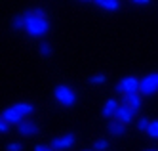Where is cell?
I'll return each mask as SVG.
<instances>
[{"label":"cell","instance_id":"6da1fadb","mask_svg":"<svg viewBox=\"0 0 158 151\" xmlns=\"http://www.w3.org/2000/svg\"><path fill=\"white\" fill-rule=\"evenodd\" d=\"M25 21H23V29L31 34V37H44V34L48 33L50 29V23L46 19V16H36V14H32V11H27V14L23 16Z\"/></svg>","mask_w":158,"mask_h":151},{"label":"cell","instance_id":"7a4b0ae2","mask_svg":"<svg viewBox=\"0 0 158 151\" xmlns=\"http://www.w3.org/2000/svg\"><path fill=\"white\" fill-rule=\"evenodd\" d=\"M53 96H55V100L59 101V105H63V107H73L76 103L74 90L71 86H67V84H57V86H55L53 88Z\"/></svg>","mask_w":158,"mask_h":151},{"label":"cell","instance_id":"3957f363","mask_svg":"<svg viewBox=\"0 0 158 151\" xmlns=\"http://www.w3.org/2000/svg\"><path fill=\"white\" fill-rule=\"evenodd\" d=\"M116 92H120V94H124V96L141 94V78H135V77L122 78L120 82L116 84Z\"/></svg>","mask_w":158,"mask_h":151},{"label":"cell","instance_id":"277c9868","mask_svg":"<svg viewBox=\"0 0 158 151\" xmlns=\"http://www.w3.org/2000/svg\"><path fill=\"white\" fill-rule=\"evenodd\" d=\"M158 92V73H149L141 78V96H152Z\"/></svg>","mask_w":158,"mask_h":151},{"label":"cell","instance_id":"5b68a950","mask_svg":"<svg viewBox=\"0 0 158 151\" xmlns=\"http://www.w3.org/2000/svg\"><path fill=\"white\" fill-rule=\"evenodd\" d=\"M76 142V136L74 134H65V136H59V138H53L52 140V149L53 151H63V149H69L73 147Z\"/></svg>","mask_w":158,"mask_h":151},{"label":"cell","instance_id":"8992f818","mask_svg":"<svg viewBox=\"0 0 158 151\" xmlns=\"http://www.w3.org/2000/svg\"><path fill=\"white\" fill-rule=\"evenodd\" d=\"M133 115H135V111L128 105V103H120V107H118V111H116V121H120L122 124H128V122H131L133 121Z\"/></svg>","mask_w":158,"mask_h":151},{"label":"cell","instance_id":"52a82bcc","mask_svg":"<svg viewBox=\"0 0 158 151\" xmlns=\"http://www.w3.org/2000/svg\"><path fill=\"white\" fill-rule=\"evenodd\" d=\"M2 121H6L8 124H21V122H23L25 121V117H23V115H19L14 107H8V109H4L2 111Z\"/></svg>","mask_w":158,"mask_h":151},{"label":"cell","instance_id":"ba28073f","mask_svg":"<svg viewBox=\"0 0 158 151\" xmlns=\"http://www.w3.org/2000/svg\"><path fill=\"white\" fill-rule=\"evenodd\" d=\"M118 107H120V103H118L114 98L107 100V103L103 105V117H105V119H112V117H116Z\"/></svg>","mask_w":158,"mask_h":151},{"label":"cell","instance_id":"9c48e42d","mask_svg":"<svg viewBox=\"0 0 158 151\" xmlns=\"http://www.w3.org/2000/svg\"><path fill=\"white\" fill-rule=\"evenodd\" d=\"M17 130H19V134H21V136H27V138H29V136H35L38 128H36V124L32 122V121H27V119H25L23 122L17 126Z\"/></svg>","mask_w":158,"mask_h":151},{"label":"cell","instance_id":"30bf717a","mask_svg":"<svg viewBox=\"0 0 158 151\" xmlns=\"http://www.w3.org/2000/svg\"><path fill=\"white\" fill-rule=\"evenodd\" d=\"M94 4L101 10H107V11H118L120 10V2H116V0H95Z\"/></svg>","mask_w":158,"mask_h":151},{"label":"cell","instance_id":"8fae6325","mask_svg":"<svg viewBox=\"0 0 158 151\" xmlns=\"http://www.w3.org/2000/svg\"><path fill=\"white\" fill-rule=\"evenodd\" d=\"M14 109L19 115H23V117H29V115H32V111H35V105H32V103H27V101H19V103L14 105Z\"/></svg>","mask_w":158,"mask_h":151},{"label":"cell","instance_id":"7c38bea8","mask_svg":"<svg viewBox=\"0 0 158 151\" xmlns=\"http://www.w3.org/2000/svg\"><path fill=\"white\" fill-rule=\"evenodd\" d=\"M124 103L133 109V111H139L141 109V94H133V96H124Z\"/></svg>","mask_w":158,"mask_h":151},{"label":"cell","instance_id":"4fadbf2b","mask_svg":"<svg viewBox=\"0 0 158 151\" xmlns=\"http://www.w3.org/2000/svg\"><path fill=\"white\" fill-rule=\"evenodd\" d=\"M109 132L112 134V136H122L124 134V124L120 122V121H110L109 122Z\"/></svg>","mask_w":158,"mask_h":151},{"label":"cell","instance_id":"5bb4252c","mask_svg":"<svg viewBox=\"0 0 158 151\" xmlns=\"http://www.w3.org/2000/svg\"><path fill=\"white\" fill-rule=\"evenodd\" d=\"M147 134H149L151 138H158V121H151V124H149V130H147Z\"/></svg>","mask_w":158,"mask_h":151},{"label":"cell","instance_id":"9a60e30c","mask_svg":"<svg viewBox=\"0 0 158 151\" xmlns=\"http://www.w3.org/2000/svg\"><path fill=\"white\" fill-rule=\"evenodd\" d=\"M149 124H151V121H149V119L141 117V119L137 121V128H139L141 132H147V130H149Z\"/></svg>","mask_w":158,"mask_h":151},{"label":"cell","instance_id":"2e32d148","mask_svg":"<svg viewBox=\"0 0 158 151\" xmlns=\"http://www.w3.org/2000/svg\"><path fill=\"white\" fill-rule=\"evenodd\" d=\"M94 147H95L97 151H105V149L109 147V142L105 140V138H101V140H95V144H94Z\"/></svg>","mask_w":158,"mask_h":151},{"label":"cell","instance_id":"e0dca14e","mask_svg":"<svg viewBox=\"0 0 158 151\" xmlns=\"http://www.w3.org/2000/svg\"><path fill=\"white\" fill-rule=\"evenodd\" d=\"M40 52H42V56H50V54H52V46H50L46 40H42V42H40Z\"/></svg>","mask_w":158,"mask_h":151},{"label":"cell","instance_id":"ac0fdd59","mask_svg":"<svg viewBox=\"0 0 158 151\" xmlns=\"http://www.w3.org/2000/svg\"><path fill=\"white\" fill-rule=\"evenodd\" d=\"M89 80H92V82H95V84H101V82H105V80H107V77H105V75H95V77H92Z\"/></svg>","mask_w":158,"mask_h":151},{"label":"cell","instance_id":"d6986e66","mask_svg":"<svg viewBox=\"0 0 158 151\" xmlns=\"http://www.w3.org/2000/svg\"><path fill=\"white\" fill-rule=\"evenodd\" d=\"M0 132H2V134L10 132V124H8L6 121H2V122H0Z\"/></svg>","mask_w":158,"mask_h":151},{"label":"cell","instance_id":"ffe728a7","mask_svg":"<svg viewBox=\"0 0 158 151\" xmlns=\"http://www.w3.org/2000/svg\"><path fill=\"white\" fill-rule=\"evenodd\" d=\"M8 151H21V145L19 144H10L8 145Z\"/></svg>","mask_w":158,"mask_h":151},{"label":"cell","instance_id":"44dd1931","mask_svg":"<svg viewBox=\"0 0 158 151\" xmlns=\"http://www.w3.org/2000/svg\"><path fill=\"white\" fill-rule=\"evenodd\" d=\"M35 151H53L52 147H48V145H36L35 147Z\"/></svg>","mask_w":158,"mask_h":151},{"label":"cell","instance_id":"7402d4cb","mask_svg":"<svg viewBox=\"0 0 158 151\" xmlns=\"http://www.w3.org/2000/svg\"><path fill=\"white\" fill-rule=\"evenodd\" d=\"M145 151H156V149H145Z\"/></svg>","mask_w":158,"mask_h":151},{"label":"cell","instance_id":"603a6c76","mask_svg":"<svg viewBox=\"0 0 158 151\" xmlns=\"http://www.w3.org/2000/svg\"><path fill=\"white\" fill-rule=\"evenodd\" d=\"M88 151H92V149H88Z\"/></svg>","mask_w":158,"mask_h":151}]
</instances>
